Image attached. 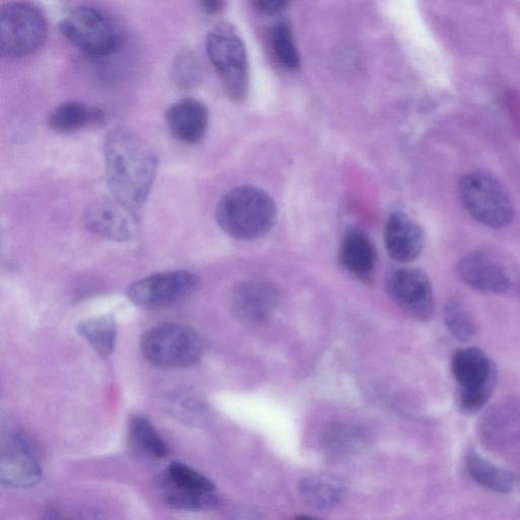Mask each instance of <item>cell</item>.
<instances>
[{
    "label": "cell",
    "instance_id": "cell-1",
    "mask_svg": "<svg viewBox=\"0 0 520 520\" xmlns=\"http://www.w3.org/2000/svg\"><path fill=\"white\" fill-rule=\"evenodd\" d=\"M104 158L114 200L138 215L156 178L158 158L154 151L133 130L117 128L105 141Z\"/></svg>",
    "mask_w": 520,
    "mask_h": 520
},
{
    "label": "cell",
    "instance_id": "cell-2",
    "mask_svg": "<svg viewBox=\"0 0 520 520\" xmlns=\"http://www.w3.org/2000/svg\"><path fill=\"white\" fill-rule=\"evenodd\" d=\"M216 218L229 236L238 240H255L275 227L278 208L262 189L242 186L224 195L217 207Z\"/></svg>",
    "mask_w": 520,
    "mask_h": 520
},
{
    "label": "cell",
    "instance_id": "cell-3",
    "mask_svg": "<svg viewBox=\"0 0 520 520\" xmlns=\"http://www.w3.org/2000/svg\"><path fill=\"white\" fill-rule=\"evenodd\" d=\"M141 351L155 366L178 369L190 367L201 360L203 343L199 334L188 325L166 322L143 335Z\"/></svg>",
    "mask_w": 520,
    "mask_h": 520
},
{
    "label": "cell",
    "instance_id": "cell-4",
    "mask_svg": "<svg viewBox=\"0 0 520 520\" xmlns=\"http://www.w3.org/2000/svg\"><path fill=\"white\" fill-rule=\"evenodd\" d=\"M459 192L466 211L479 223L499 229L513 221L514 206L510 195L492 175L477 172L465 176Z\"/></svg>",
    "mask_w": 520,
    "mask_h": 520
},
{
    "label": "cell",
    "instance_id": "cell-5",
    "mask_svg": "<svg viewBox=\"0 0 520 520\" xmlns=\"http://www.w3.org/2000/svg\"><path fill=\"white\" fill-rule=\"evenodd\" d=\"M452 374L459 383V406L464 413L479 412L489 401L496 384L497 371L490 358L478 348L454 353Z\"/></svg>",
    "mask_w": 520,
    "mask_h": 520
},
{
    "label": "cell",
    "instance_id": "cell-6",
    "mask_svg": "<svg viewBox=\"0 0 520 520\" xmlns=\"http://www.w3.org/2000/svg\"><path fill=\"white\" fill-rule=\"evenodd\" d=\"M206 45L227 94L235 101L243 100L249 75L247 53L240 37L231 27L221 25L208 34Z\"/></svg>",
    "mask_w": 520,
    "mask_h": 520
},
{
    "label": "cell",
    "instance_id": "cell-7",
    "mask_svg": "<svg viewBox=\"0 0 520 520\" xmlns=\"http://www.w3.org/2000/svg\"><path fill=\"white\" fill-rule=\"evenodd\" d=\"M47 23L27 4L12 3L0 10V52L5 57H23L39 50L46 41Z\"/></svg>",
    "mask_w": 520,
    "mask_h": 520
},
{
    "label": "cell",
    "instance_id": "cell-8",
    "mask_svg": "<svg viewBox=\"0 0 520 520\" xmlns=\"http://www.w3.org/2000/svg\"><path fill=\"white\" fill-rule=\"evenodd\" d=\"M60 32L78 49L93 56L110 55L120 45V32L112 19L89 7L73 10L61 21Z\"/></svg>",
    "mask_w": 520,
    "mask_h": 520
},
{
    "label": "cell",
    "instance_id": "cell-9",
    "mask_svg": "<svg viewBox=\"0 0 520 520\" xmlns=\"http://www.w3.org/2000/svg\"><path fill=\"white\" fill-rule=\"evenodd\" d=\"M199 276L187 271H173L149 276L130 285L127 297L145 309H164L190 297L200 287Z\"/></svg>",
    "mask_w": 520,
    "mask_h": 520
},
{
    "label": "cell",
    "instance_id": "cell-10",
    "mask_svg": "<svg viewBox=\"0 0 520 520\" xmlns=\"http://www.w3.org/2000/svg\"><path fill=\"white\" fill-rule=\"evenodd\" d=\"M390 298L409 316L425 321L432 317L435 300L427 275L418 269H396L385 280Z\"/></svg>",
    "mask_w": 520,
    "mask_h": 520
},
{
    "label": "cell",
    "instance_id": "cell-11",
    "mask_svg": "<svg viewBox=\"0 0 520 520\" xmlns=\"http://www.w3.org/2000/svg\"><path fill=\"white\" fill-rule=\"evenodd\" d=\"M42 475V465L29 442L15 433L6 435L0 455V482L11 488L26 489L36 486Z\"/></svg>",
    "mask_w": 520,
    "mask_h": 520
},
{
    "label": "cell",
    "instance_id": "cell-12",
    "mask_svg": "<svg viewBox=\"0 0 520 520\" xmlns=\"http://www.w3.org/2000/svg\"><path fill=\"white\" fill-rule=\"evenodd\" d=\"M84 221L92 233L111 241H129L137 234V215L116 200L93 204Z\"/></svg>",
    "mask_w": 520,
    "mask_h": 520
},
{
    "label": "cell",
    "instance_id": "cell-13",
    "mask_svg": "<svg viewBox=\"0 0 520 520\" xmlns=\"http://www.w3.org/2000/svg\"><path fill=\"white\" fill-rule=\"evenodd\" d=\"M279 290L265 281H251L239 285L232 296L236 315L247 323L268 319L279 304Z\"/></svg>",
    "mask_w": 520,
    "mask_h": 520
},
{
    "label": "cell",
    "instance_id": "cell-14",
    "mask_svg": "<svg viewBox=\"0 0 520 520\" xmlns=\"http://www.w3.org/2000/svg\"><path fill=\"white\" fill-rule=\"evenodd\" d=\"M384 243L390 257L408 264L419 257L424 246L420 226L408 215L397 212L389 216L384 229Z\"/></svg>",
    "mask_w": 520,
    "mask_h": 520
},
{
    "label": "cell",
    "instance_id": "cell-15",
    "mask_svg": "<svg viewBox=\"0 0 520 520\" xmlns=\"http://www.w3.org/2000/svg\"><path fill=\"white\" fill-rule=\"evenodd\" d=\"M166 122L172 136L188 145L202 142L209 128V111L195 99H183L173 104L166 113Z\"/></svg>",
    "mask_w": 520,
    "mask_h": 520
},
{
    "label": "cell",
    "instance_id": "cell-16",
    "mask_svg": "<svg viewBox=\"0 0 520 520\" xmlns=\"http://www.w3.org/2000/svg\"><path fill=\"white\" fill-rule=\"evenodd\" d=\"M458 272L463 282L477 291L503 294L510 288V279L504 270L482 254L464 257Z\"/></svg>",
    "mask_w": 520,
    "mask_h": 520
},
{
    "label": "cell",
    "instance_id": "cell-17",
    "mask_svg": "<svg viewBox=\"0 0 520 520\" xmlns=\"http://www.w3.org/2000/svg\"><path fill=\"white\" fill-rule=\"evenodd\" d=\"M340 257L345 269L359 277L370 275L377 260L373 243L361 231L350 232L345 237L341 246Z\"/></svg>",
    "mask_w": 520,
    "mask_h": 520
},
{
    "label": "cell",
    "instance_id": "cell-18",
    "mask_svg": "<svg viewBox=\"0 0 520 520\" xmlns=\"http://www.w3.org/2000/svg\"><path fill=\"white\" fill-rule=\"evenodd\" d=\"M299 491L305 502L311 506L319 509H328L342 501L346 487L336 477L312 475L300 482Z\"/></svg>",
    "mask_w": 520,
    "mask_h": 520
},
{
    "label": "cell",
    "instance_id": "cell-19",
    "mask_svg": "<svg viewBox=\"0 0 520 520\" xmlns=\"http://www.w3.org/2000/svg\"><path fill=\"white\" fill-rule=\"evenodd\" d=\"M465 466L470 477L483 488L501 494L512 491L513 475L490 463L476 451H470L467 454Z\"/></svg>",
    "mask_w": 520,
    "mask_h": 520
},
{
    "label": "cell",
    "instance_id": "cell-20",
    "mask_svg": "<svg viewBox=\"0 0 520 520\" xmlns=\"http://www.w3.org/2000/svg\"><path fill=\"white\" fill-rule=\"evenodd\" d=\"M102 112L80 102H67L56 107L49 116V126L60 134H72L83 126L98 122Z\"/></svg>",
    "mask_w": 520,
    "mask_h": 520
},
{
    "label": "cell",
    "instance_id": "cell-21",
    "mask_svg": "<svg viewBox=\"0 0 520 520\" xmlns=\"http://www.w3.org/2000/svg\"><path fill=\"white\" fill-rule=\"evenodd\" d=\"M129 440L140 452L155 459H164L169 448L163 437L148 418L138 415L128 425Z\"/></svg>",
    "mask_w": 520,
    "mask_h": 520
},
{
    "label": "cell",
    "instance_id": "cell-22",
    "mask_svg": "<svg viewBox=\"0 0 520 520\" xmlns=\"http://www.w3.org/2000/svg\"><path fill=\"white\" fill-rule=\"evenodd\" d=\"M79 334L103 357L112 354L116 336V322L113 316L103 315L82 321L78 327Z\"/></svg>",
    "mask_w": 520,
    "mask_h": 520
},
{
    "label": "cell",
    "instance_id": "cell-23",
    "mask_svg": "<svg viewBox=\"0 0 520 520\" xmlns=\"http://www.w3.org/2000/svg\"><path fill=\"white\" fill-rule=\"evenodd\" d=\"M164 501L168 506L186 511H210L215 509L220 501L215 491H202L160 485Z\"/></svg>",
    "mask_w": 520,
    "mask_h": 520
},
{
    "label": "cell",
    "instance_id": "cell-24",
    "mask_svg": "<svg viewBox=\"0 0 520 520\" xmlns=\"http://www.w3.org/2000/svg\"><path fill=\"white\" fill-rule=\"evenodd\" d=\"M444 321L451 336L461 342H469L477 333L476 323L471 312L459 300H451L446 303Z\"/></svg>",
    "mask_w": 520,
    "mask_h": 520
},
{
    "label": "cell",
    "instance_id": "cell-25",
    "mask_svg": "<svg viewBox=\"0 0 520 520\" xmlns=\"http://www.w3.org/2000/svg\"><path fill=\"white\" fill-rule=\"evenodd\" d=\"M159 485H169L202 491H216L215 484L192 468L174 462L168 466L159 480Z\"/></svg>",
    "mask_w": 520,
    "mask_h": 520
},
{
    "label": "cell",
    "instance_id": "cell-26",
    "mask_svg": "<svg viewBox=\"0 0 520 520\" xmlns=\"http://www.w3.org/2000/svg\"><path fill=\"white\" fill-rule=\"evenodd\" d=\"M365 438L360 430L349 426H335L324 437L325 446L335 453H353L365 444Z\"/></svg>",
    "mask_w": 520,
    "mask_h": 520
},
{
    "label": "cell",
    "instance_id": "cell-27",
    "mask_svg": "<svg viewBox=\"0 0 520 520\" xmlns=\"http://www.w3.org/2000/svg\"><path fill=\"white\" fill-rule=\"evenodd\" d=\"M272 44L279 61L290 70L300 65V56L294 43L293 35L286 24H278L272 33Z\"/></svg>",
    "mask_w": 520,
    "mask_h": 520
},
{
    "label": "cell",
    "instance_id": "cell-28",
    "mask_svg": "<svg viewBox=\"0 0 520 520\" xmlns=\"http://www.w3.org/2000/svg\"><path fill=\"white\" fill-rule=\"evenodd\" d=\"M173 78L176 85L183 89L197 85L201 79L198 59L189 53L180 55L174 64Z\"/></svg>",
    "mask_w": 520,
    "mask_h": 520
},
{
    "label": "cell",
    "instance_id": "cell-29",
    "mask_svg": "<svg viewBox=\"0 0 520 520\" xmlns=\"http://www.w3.org/2000/svg\"><path fill=\"white\" fill-rule=\"evenodd\" d=\"M253 3L260 12L274 15L284 11L290 0H253Z\"/></svg>",
    "mask_w": 520,
    "mask_h": 520
},
{
    "label": "cell",
    "instance_id": "cell-30",
    "mask_svg": "<svg viewBox=\"0 0 520 520\" xmlns=\"http://www.w3.org/2000/svg\"><path fill=\"white\" fill-rule=\"evenodd\" d=\"M203 10L211 16L221 14L226 8V0H200Z\"/></svg>",
    "mask_w": 520,
    "mask_h": 520
}]
</instances>
